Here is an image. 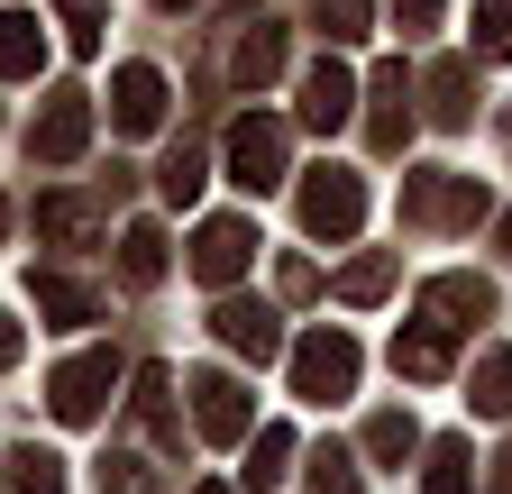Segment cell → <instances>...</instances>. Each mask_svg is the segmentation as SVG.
I'll return each mask as SVG.
<instances>
[{
    "label": "cell",
    "mask_w": 512,
    "mask_h": 494,
    "mask_svg": "<svg viewBox=\"0 0 512 494\" xmlns=\"http://www.w3.org/2000/svg\"><path fill=\"white\" fill-rule=\"evenodd\" d=\"M403 220L412 229H476L485 220V183L476 174H448V165L403 174Z\"/></svg>",
    "instance_id": "cell-1"
},
{
    "label": "cell",
    "mask_w": 512,
    "mask_h": 494,
    "mask_svg": "<svg viewBox=\"0 0 512 494\" xmlns=\"http://www.w3.org/2000/svg\"><path fill=\"white\" fill-rule=\"evenodd\" d=\"M357 366H366V357H357L348 330H311V339L293 348V394H302V403H348V394H357Z\"/></svg>",
    "instance_id": "cell-2"
},
{
    "label": "cell",
    "mask_w": 512,
    "mask_h": 494,
    "mask_svg": "<svg viewBox=\"0 0 512 494\" xmlns=\"http://www.w3.org/2000/svg\"><path fill=\"white\" fill-rule=\"evenodd\" d=\"M110 394H119V357H110V348H92V357H64L55 376H46L55 421H101V412H110Z\"/></svg>",
    "instance_id": "cell-3"
},
{
    "label": "cell",
    "mask_w": 512,
    "mask_h": 494,
    "mask_svg": "<svg viewBox=\"0 0 512 494\" xmlns=\"http://www.w3.org/2000/svg\"><path fill=\"white\" fill-rule=\"evenodd\" d=\"M284 156H293V138H284V119H238V129H229V183H238V193H275V183H284Z\"/></svg>",
    "instance_id": "cell-4"
},
{
    "label": "cell",
    "mask_w": 512,
    "mask_h": 494,
    "mask_svg": "<svg viewBox=\"0 0 512 494\" xmlns=\"http://www.w3.org/2000/svg\"><path fill=\"white\" fill-rule=\"evenodd\" d=\"M302 229H311V238H357V229H366V183L339 174V165L302 174Z\"/></svg>",
    "instance_id": "cell-5"
},
{
    "label": "cell",
    "mask_w": 512,
    "mask_h": 494,
    "mask_svg": "<svg viewBox=\"0 0 512 494\" xmlns=\"http://www.w3.org/2000/svg\"><path fill=\"white\" fill-rule=\"evenodd\" d=\"M192 412H202V440H247V421H256V403H247V385L229 366H202V376H192Z\"/></svg>",
    "instance_id": "cell-6"
},
{
    "label": "cell",
    "mask_w": 512,
    "mask_h": 494,
    "mask_svg": "<svg viewBox=\"0 0 512 494\" xmlns=\"http://www.w3.org/2000/svg\"><path fill=\"white\" fill-rule=\"evenodd\" d=\"M348 110H357V74L339 65V55H320V65L302 74V129H348Z\"/></svg>",
    "instance_id": "cell-7"
},
{
    "label": "cell",
    "mask_w": 512,
    "mask_h": 494,
    "mask_svg": "<svg viewBox=\"0 0 512 494\" xmlns=\"http://www.w3.org/2000/svg\"><path fill=\"white\" fill-rule=\"evenodd\" d=\"M28 147H37V165H74V156L92 147V101H83V92H55Z\"/></svg>",
    "instance_id": "cell-8"
},
{
    "label": "cell",
    "mask_w": 512,
    "mask_h": 494,
    "mask_svg": "<svg viewBox=\"0 0 512 494\" xmlns=\"http://www.w3.org/2000/svg\"><path fill=\"white\" fill-rule=\"evenodd\" d=\"M110 119H119L128 138L165 129V74H156V65H119V74H110Z\"/></svg>",
    "instance_id": "cell-9"
},
{
    "label": "cell",
    "mask_w": 512,
    "mask_h": 494,
    "mask_svg": "<svg viewBox=\"0 0 512 494\" xmlns=\"http://www.w3.org/2000/svg\"><path fill=\"white\" fill-rule=\"evenodd\" d=\"M256 257V229L247 220H202V238H192V275L202 284H238Z\"/></svg>",
    "instance_id": "cell-10"
},
{
    "label": "cell",
    "mask_w": 512,
    "mask_h": 494,
    "mask_svg": "<svg viewBox=\"0 0 512 494\" xmlns=\"http://www.w3.org/2000/svg\"><path fill=\"white\" fill-rule=\"evenodd\" d=\"M366 138H375V156H403V138H412V83H403V65H384L375 83H366Z\"/></svg>",
    "instance_id": "cell-11"
},
{
    "label": "cell",
    "mask_w": 512,
    "mask_h": 494,
    "mask_svg": "<svg viewBox=\"0 0 512 494\" xmlns=\"http://www.w3.org/2000/svg\"><path fill=\"white\" fill-rule=\"evenodd\" d=\"M421 92H430L439 129H467V119H476V55H439V65L421 74Z\"/></svg>",
    "instance_id": "cell-12"
},
{
    "label": "cell",
    "mask_w": 512,
    "mask_h": 494,
    "mask_svg": "<svg viewBox=\"0 0 512 494\" xmlns=\"http://www.w3.org/2000/svg\"><path fill=\"white\" fill-rule=\"evenodd\" d=\"M211 339H220V348H238V357H256V366L284 348V330H275L266 302H220V312H211Z\"/></svg>",
    "instance_id": "cell-13"
},
{
    "label": "cell",
    "mask_w": 512,
    "mask_h": 494,
    "mask_svg": "<svg viewBox=\"0 0 512 494\" xmlns=\"http://www.w3.org/2000/svg\"><path fill=\"white\" fill-rule=\"evenodd\" d=\"M421 312H430L439 330H467V321H485V312H494V284H485V275H430Z\"/></svg>",
    "instance_id": "cell-14"
},
{
    "label": "cell",
    "mask_w": 512,
    "mask_h": 494,
    "mask_svg": "<svg viewBox=\"0 0 512 494\" xmlns=\"http://www.w3.org/2000/svg\"><path fill=\"white\" fill-rule=\"evenodd\" d=\"M128 412H138V430H147L165 458L183 449V421H174V376H165V366H138V394H128Z\"/></svg>",
    "instance_id": "cell-15"
},
{
    "label": "cell",
    "mask_w": 512,
    "mask_h": 494,
    "mask_svg": "<svg viewBox=\"0 0 512 494\" xmlns=\"http://www.w3.org/2000/svg\"><path fill=\"white\" fill-rule=\"evenodd\" d=\"M448 357H458V348H448V330L421 312V321L394 339V376H412V385H439V376H448Z\"/></svg>",
    "instance_id": "cell-16"
},
{
    "label": "cell",
    "mask_w": 512,
    "mask_h": 494,
    "mask_svg": "<svg viewBox=\"0 0 512 494\" xmlns=\"http://www.w3.org/2000/svg\"><path fill=\"white\" fill-rule=\"evenodd\" d=\"M46 74V28L28 10H0V83H37Z\"/></svg>",
    "instance_id": "cell-17"
},
{
    "label": "cell",
    "mask_w": 512,
    "mask_h": 494,
    "mask_svg": "<svg viewBox=\"0 0 512 494\" xmlns=\"http://www.w3.org/2000/svg\"><path fill=\"white\" fill-rule=\"evenodd\" d=\"M92 229H101V211H92L83 193H46V202H37V238H55V247H83Z\"/></svg>",
    "instance_id": "cell-18"
},
{
    "label": "cell",
    "mask_w": 512,
    "mask_h": 494,
    "mask_svg": "<svg viewBox=\"0 0 512 494\" xmlns=\"http://www.w3.org/2000/svg\"><path fill=\"white\" fill-rule=\"evenodd\" d=\"M229 74H238L247 92H266V83L284 74V28H247V37H238V55H229Z\"/></svg>",
    "instance_id": "cell-19"
},
{
    "label": "cell",
    "mask_w": 512,
    "mask_h": 494,
    "mask_svg": "<svg viewBox=\"0 0 512 494\" xmlns=\"http://www.w3.org/2000/svg\"><path fill=\"white\" fill-rule=\"evenodd\" d=\"M156 275H165V229H156V220H138V229L119 238V284H138V293H147Z\"/></svg>",
    "instance_id": "cell-20"
},
{
    "label": "cell",
    "mask_w": 512,
    "mask_h": 494,
    "mask_svg": "<svg viewBox=\"0 0 512 494\" xmlns=\"http://www.w3.org/2000/svg\"><path fill=\"white\" fill-rule=\"evenodd\" d=\"M412 449H421L412 412H375V421H366V458H375V467H403Z\"/></svg>",
    "instance_id": "cell-21"
},
{
    "label": "cell",
    "mask_w": 512,
    "mask_h": 494,
    "mask_svg": "<svg viewBox=\"0 0 512 494\" xmlns=\"http://www.w3.org/2000/svg\"><path fill=\"white\" fill-rule=\"evenodd\" d=\"M0 494H64V458L55 449H19L10 476H0Z\"/></svg>",
    "instance_id": "cell-22"
},
{
    "label": "cell",
    "mask_w": 512,
    "mask_h": 494,
    "mask_svg": "<svg viewBox=\"0 0 512 494\" xmlns=\"http://www.w3.org/2000/svg\"><path fill=\"white\" fill-rule=\"evenodd\" d=\"M476 412H494V421H512V348H485V366H476V394H467Z\"/></svg>",
    "instance_id": "cell-23"
},
{
    "label": "cell",
    "mask_w": 512,
    "mask_h": 494,
    "mask_svg": "<svg viewBox=\"0 0 512 494\" xmlns=\"http://www.w3.org/2000/svg\"><path fill=\"white\" fill-rule=\"evenodd\" d=\"M37 312H46L55 330H74V321H92V293H83L74 275H37Z\"/></svg>",
    "instance_id": "cell-24"
},
{
    "label": "cell",
    "mask_w": 512,
    "mask_h": 494,
    "mask_svg": "<svg viewBox=\"0 0 512 494\" xmlns=\"http://www.w3.org/2000/svg\"><path fill=\"white\" fill-rule=\"evenodd\" d=\"M311 19H320V37H330V46H357V37L375 28V0H311Z\"/></svg>",
    "instance_id": "cell-25"
},
{
    "label": "cell",
    "mask_w": 512,
    "mask_h": 494,
    "mask_svg": "<svg viewBox=\"0 0 512 494\" xmlns=\"http://www.w3.org/2000/svg\"><path fill=\"white\" fill-rule=\"evenodd\" d=\"M202 183H211V165H202V147H174V156L156 165V193H165V202H192V193H202Z\"/></svg>",
    "instance_id": "cell-26"
},
{
    "label": "cell",
    "mask_w": 512,
    "mask_h": 494,
    "mask_svg": "<svg viewBox=\"0 0 512 494\" xmlns=\"http://www.w3.org/2000/svg\"><path fill=\"white\" fill-rule=\"evenodd\" d=\"M394 293V257H357V266H339V302H384Z\"/></svg>",
    "instance_id": "cell-27"
},
{
    "label": "cell",
    "mask_w": 512,
    "mask_h": 494,
    "mask_svg": "<svg viewBox=\"0 0 512 494\" xmlns=\"http://www.w3.org/2000/svg\"><path fill=\"white\" fill-rule=\"evenodd\" d=\"M284 458H293V430H284V421H275V430H256V449H247V485L266 494V485L284 476Z\"/></svg>",
    "instance_id": "cell-28"
},
{
    "label": "cell",
    "mask_w": 512,
    "mask_h": 494,
    "mask_svg": "<svg viewBox=\"0 0 512 494\" xmlns=\"http://www.w3.org/2000/svg\"><path fill=\"white\" fill-rule=\"evenodd\" d=\"M476 55L512 65V0H476Z\"/></svg>",
    "instance_id": "cell-29"
},
{
    "label": "cell",
    "mask_w": 512,
    "mask_h": 494,
    "mask_svg": "<svg viewBox=\"0 0 512 494\" xmlns=\"http://www.w3.org/2000/svg\"><path fill=\"white\" fill-rule=\"evenodd\" d=\"M311 494H366L357 458H348V449H311Z\"/></svg>",
    "instance_id": "cell-30"
},
{
    "label": "cell",
    "mask_w": 512,
    "mask_h": 494,
    "mask_svg": "<svg viewBox=\"0 0 512 494\" xmlns=\"http://www.w3.org/2000/svg\"><path fill=\"white\" fill-rule=\"evenodd\" d=\"M55 19H64V37H74V55H92V46H101V28H110L101 0H55Z\"/></svg>",
    "instance_id": "cell-31"
},
{
    "label": "cell",
    "mask_w": 512,
    "mask_h": 494,
    "mask_svg": "<svg viewBox=\"0 0 512 494\" xmlns=\"http://www.w3.org/2000/svg\"><path fill=\"white\" fill-rule=\"evenodd\" d=\"M421 494H467V440H439V449H430Z\"/></svg>",
    "instance_id": "cell-32"
},
{
    "label": "cell",
    "mask_w": 512,
    "mask_h": 494,
    "mask_svg": "<svg viewBox=\"0 0 512 494\" xmlns=\"http://www.w3.org/2000/svg\"><path fill=\"white\" fill-rule=\"evenodd\" d=\"M275 293H284V302H311V293H320V266H311V257H284V266H275Z\"/></svg>",
    "instance_id": "cell-33"
},
{
    "label": "cell",
    "mask_w": 512,
    "mask_h": 494,
    "mask_svg": "<svg viewBox=\"0 0 512 494\" xmlns=\"http://www.w3.org/2000/svg\"><path fill=\"white\" fill-rule=\"evenodd\" d=\"M394 28H403V37H421V28H439V0H394Z\"/></svg>",
    "instance_id": "cell-34"
},
{
    "label": "cell",
    "mask_w": 512,
    "mask_h": 494,
    "mask_svg": "<svg viewBox=\"0 0 512 494\" xmlns=\"http://www.w3.org/2000/svg\"><path fill=\"white\" fill-rule=\"evenodd\" d=\"M0 366H19V321H10V302H0Z\"/></svg>",
    "instance_id": "cell-35"
},
{
    "label": "cell",
    "mask_w": 512,
    "mask_h": 494,
    "mask_svg": "<svg viewBox=\"0 0 512 494\" xmlns=\"http://www.w3.org/2000/svg\"><path fill=\"white\" fill-rule=\"evenodd\" d=\"M494 494H512V449H503V458H494Z\"/></svg>",
    "instance_id": "cell-36"
},
{
    "label": "cell",
    "mask_w": 512,
    "mask_h": 494,
    "mask_svg": "<svg viewBox=\"0 0 512 494\" xmlns=\"http://www.w3.org/2000/svg\"><path fill=\"white\" fill-rule=\"evenodd\" d=\"M494 238H503V257H512V211H503V229H494Z\"/></svg>",
    "instance_id": "cell-37"
},
{
    "label": "cell",
    "mask_w": 512,
    "mask_h": 494,
    "mask_svg": "<svg viewBox=\"0 0 512 494\" xmlns=\"http://www.w3.org/2000/svg\"><path fill=\"white\" fill-rule=\"evenodd\" d=\"M503 147H512V110H503Z\"/></svg>",
    "instance_id": "cell-38"
},
{
    "label": "cell",
    "mask_w": 512,
    "mask_h": 494,
    "mask_svg": "<svg viewBox=\"0 0 512 494\" xmlns=\"http://www.w3.org/2000/svg\"><path fill=\"white\" fill-rule=\"evenodd\" d=\"M156 10H183V0H156Z\"/></svg>",
    "instance_id": "cell-39"
},
{
    "label": "cell",
    "mask_w": 512,
    "mask_h": 494,
    "mask_svg": "<svg viewBox=\"0 0 512 494\" xmlns=\"http://www.w3.org/2000/svg\"><path fill=\"white\" fill-rule=\"evenodd\" d=\"M202 494H229V485H202Z\"/></svg>",
    "instance_id": "cell-40"
}]
</instances>
